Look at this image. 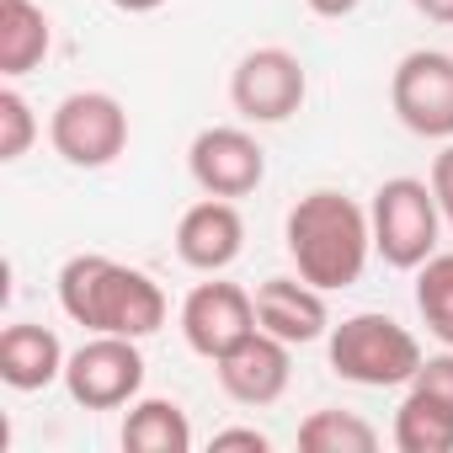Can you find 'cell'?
Here are the masks:
<instances>
[{"mask_svg":"<svg viewBox=\"0 0 453 453\" xmlns=\"http://www.w3.org/2000/svg\"><path fill=\"white\" fill-rule=\"evenodd\" d=\"M59 304L91 336H155L165 326V294L150 273L112 257H70L59 267Z\"/></svg>","mask_w":453,"mask_h":453,"instance_id":"obj_1","label":"cell"},{"mask_svg":"<svg viewBox=\"0 0 453 453\" xmlns=\"http://www.w3.org/2000/svg\"><path fill=\"white\" fill-rule=\"evenodd\" d=\"M288 257L299 267L304 283L315 288H352L368 267V251H373V219L347 197V192H304L294 208H288Z\"/></svg>","mask_w":453,"mask_h":453,"instance_id":"obj_2","label":"cell"},{"mask_svg":"<svg viewBox=\"0 0 453 453\" xmlns=\"http://www.w3.org/2000/svg\"><path fill=\"white\" fill-rule=\"evenodd\" d=\"M421 342L389 320V315H347L336 331H331V368L347 379V384H363V389H395V384H411L416 368H421Z\"/></svg>","mask_w":453,"mask_h":453,"instance_id":"obj_3","label":"cell"},{"mask_svg":"<svg viewBox=\"0 0 453 453\" xmlns=\"http://www.w3.org/2000/svg\"><path fill=\"white\" fill-rule=\"evenodd\" d=\"M373 251L400 267V273H416L426 257H437V230H442V203L432 192V181H416V176H395L373 192Z\"/></svg>","mask_w":453,"mask_h":453,"instance_id":"obj_4","label":"cell"},{"mask_svg":"<svg viewBox=\"0 0 453 453\" xmlns=\"http://www.w3.org/2000/svg\"><path fill=\"white\" fill-rule=\"evenodd\" d=\"M49 144L81 171H102L128 150V112L107 91H70L49 118Z\"/></svg>","mask_w":453,"mask_h":453,"instance_id":"obj_5","label":"cell"},{"mask_svg":"<svg viewBox=\"0 0 453 453\" xmlns=\"http://www.w3.org/2000/svg\"><path fill=\"white\" fill-rule=\"evenodd\" d=\"M65 389L86 411H118L134 405L144 389V352L134 336H91L65 363Z\"/></svg>","mask_w":453,"mask_h":453,"instance_id":"obj_6","label":"cell"},{"mask_svg":"<svg viewBox=\"0 0 453 453\" xmlns=\"http://www.w3.org/2000/svg\"><path fill=\"white\" fill-rule=\"evenodd\" d=\"M395 118L421 139H453V54L411 49L389 75Z\"/></svg>","mask_w":453,"mask_h":453,"instance_id":"obj_7","label":"cell"},{"mask_svg":"<svg viewBox=\"0 0 453 453\" xmlns=\"http://www.w3.org/2000/svg\"><path fill=\"white\" fill-rule=\"evenodd\" d=\"M310 96V75L288 49H251L230 75V102L246 123H288Z\"/></svg>","mask_w":453,"mask_h":453,"instance_id":"obj_8","label":"cell"},{"mask_svg":"<svg viewBox=\"0 0 453 453\" xmlns=\"http://www.w3.org/2000/svg\"><path fill=\"white\" fill-rule=\"evenodd\" d=\"M257 326H262L257 294H246L241 283H197L181 304V336L208 363H219L230 347H241Z\"/></svg>","mask_w":453,"mask_h":453,"instance_id":"obj_9","label":"cell"},{"mask_svg":"<svg viewBox=\"0 0 453 453\" xmlns=\"http://www.w3.org/2000/svg\"><path fill=\"white\" fill-rule=\"evenodd\" d=\"M187 171L208 197H251L267 176V150L246 128H203L187 150Z\"/></svg>","mask_w":453,"mask_h":453,"instance_id":"obj_10","label":"cell"},{"mask_svg":"<svg viewBox=\"0 0 453 453\" xmlns=\"http://www.w3.org/2000/svg\"><path fill=\"white\" fill-rule=\"evenodd\" d=\"M213 368H219V384H224L230 400H241V405H273V400H283V389L294 379V352H288L283 336H273V331L257 326L241 347H230Z\"/></svg>","mask_w":453,"mask_h":453,"instance_id":"obj_11","label":"cell"},{"mask_svg":"<svg viewBox=\"0 0 453 453\" xmlns=\"http://www.w3.org/2000/svg\"><path fill=\"white\" fill-rule=\"evenodd\" d=\"M246 251V219L230 197H203L176 224V257L192 273H224Z\"/></svg>","mask_w":453,"mask_h":453,"instance_id":"obj_12","label":"cell"},{"mask_svg":"<svg viewBox=\"0 0 453 453\" xmlns=\"http://www.w3.org/2000/svg\"><path fill=\"white\" fill-rule=\"evenodd\" d=\"M257 320H262V331L283 336L288 347L320 342L326 326H331L326 288H315V283H304V278H267V283L257 288Z\"/></svg>","mask_w":453,"mask_h":453,"instance_id":"obj_13","label":"cell"},{"mask_svg":"<svg viewBox=\"0 0 453 453\" xmlns=\"http://www.w3.org/2000/svg\"><path fill=\"white\" fill-rule=\"evenodd\" d=\"M65 347L49 326H33V320H17L0 331V379L12 389L33 395V389H49L54 379H65Z\"/></svg>","mask_w":453,"mask_h":453,"instance_id":"obj_14","label":"cell"},{"mask_svg":"<svg viewBox=\"0 0 453 453\" xmlns=\"http://www.w3.org/2000/svg\"><path fill=\"white\" fill-rule=\"evenodd\" d=\"M54 49V27L38 0H0V75L17 81L38 70Z\"/></svg>","mask_w":453,"mask_h":453,"instance_id":"obj_15","label":"cell"},{"mask_svg":"<svg viewBox=\"0 0 453 453\" xmlns=\"http://www.w3.org/2000/svg\"><path fill=\"white\" fill-rule=\"evenodd\" d=\"M123 448L128 453H187L192 448V421L176 400H134L123 421Z\"/></svg>","mask_w":453,"mask_h":453,"instance_id":"obj_16","label":"cell"},{"mask_svg":"<svg viewBox=\"0 0 453 453\" xmlns=\"http://www.w3.org/2000/svg\"><path fill=\"white\" fill-rule=\"evenodd\" d=\"M395 448L400 453H453V405L411 384V395L395 411Z\"/></svg>","mask_w":453,"mask_h":453,"instance_id":"obj_17","label":"cell"},{"mask_svg":"<svg viewBox=\"0 0 453 453\" xmlns=\"http://www.w3.org/2000/svg\"><path fill=\"white\" fill-rule=\"evenodd\" d=\"M299 448L304 453H373L379 432L352 411H310L299 426Z\"/></svg>","mask_w":453,"mask_h":453,"instance_id":"obj_18","label":"cell"},{"mask_svg":"<svg viewBox=\"0 0 453 453\" xmlns=\"http://www.w3.org/2000/svg\"><path fill=\"white\" fill-rule=\"evenodd\" d=\"M416 310L426 331L442 347H453V251H437L416 267Z\"/></svg>","mask_w":453,"mask_h":453,"instance_id":"obj_19","label":"cell"},{"mask_svg":"<svg viewBox=\"0 0 453 453\" xmlns=\"http://www.w3.org/2000/svg\"><path fill=\"white\" fill-rule=\"evenodd\" d=\"M33 139H38L33 102L17 86H6V91H0V160H22L33 150Z\"/></svg>","mask_w":453,"mask_h":453,"instance_id":"obj_20","label":"cell"},{"mask_svg":"<svg viewBox=\"0 0 453 453\" xmlns=\"http://www.w3.org/2000/svg\"><path fill=\"white\" fill-rule=\"evenodd\" d=\"M416 389H426V395H437L442 405H453V347L448 352H437V357H426L421 368H416V379H411Z\"/></svg>","mask_w":453,"mask_h":453,"instance_id":"obj_21","label":"cell"},{"mask_svg":"<svg viewBox=\"0 0 453 453\" xmlns=\"http://www.w3.org/2000/svg\"><path fill=\"white\" fill-rule=\"evenodd\" d=\"M230 448L267 453L273 442H267V432H257V426H224V432H213V453H230Z\"/></svg>","mask_w":453,"mask_h":453,"instance_id":"obj_22","label":"cell"},{"mask_svg":"<svg viewBox=\"0 0 453 453\" xmlns=\"http://www.w3.org/2000/svg\"><path fill=\"white\" fill-rule=\"evenodd\" d=\"M432 192H437V203H442V213L453 208V144L432 160Z\"/></svg>","mask_w":453,"mask_h":453,"instance_id":"obj_23","label":"cell"},{"mask_svg":"<svg viewBox=\"0 0 453 453\" xmlns=\"http://www.w3.org/2000/svg\"><path fill=\"white\" fill-rule=\"evenodd\" d=\"M304 6L315 12V17H326V22H342V17H352L363 0H304Z\"/></svg>","mask_w":453,"mask_h":453,"instance_id":"obj_24","label":"cell"},{"mask_svg":"<svg viewBox=\"0 0 453 453\" xmlns=\"http://www.w3.org/2000/svg\"><path fill=\"white\" fill-rule=\"evenodd\" d=\"M411 6H416L426 22H437V27H453V0H411Z\"/></svg>","mask_w":453,"mask_h":453,"instance_id":"obj_25","label":"cell"},{"mask_svg":"<svg viewBox=\"0 0 453 453\" xmlns=\"http://www.w3.org/2000/svg\"><path fill=\"white\" fill-rule=\"evenodd\" d=\"M112 6H118V12H128V17H144V12H160L165 0H112Z\"/></svg>","mask_w":453,"mask_h":453,"instance_id":"obj_26","label":"cell"},{"mask_svg":"<svg viewBox=\"0 0 453 453\" xmlns=\"http://www.w3.org/2000/svg\"><path fill=\"white\" fill-rule=\"evenodd\" d=\"M442 219H448V230H453V208H448V213H442Z\"/></svg>","mask_w":453,"mask_h":453,"instance_id":"obj_27","label":"cell"}]
</instances>
